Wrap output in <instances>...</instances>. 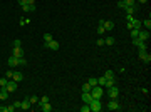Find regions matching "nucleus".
<instances>
[{
	"mask_svg": "<svg viewBox=\"0 0 151 112\" xmlns=\"http://www.w3.org/2000/svg\"><path fill=\"white\" fill-rule=\"evenodd\" d=\"M91 95H92V99H101V97L104 95V87L94 85V87L91 89Z\"/></svg>",
	"mask_w": 151,
	"mask_h": 112,
	"instance_id": "f257e3e1",
	"label": "nucleus"
},
{
	"mask_svg": "<svg viewBox=\"0 0 151 112\" xmlns=\"http://www.w3.org/2000/svg\"><path fill=\"white\" fill-rule=\"evenodd\" d=\"M89 107H91V112H101V111H102L101 99H92V101L89 102Z\"/></svg>",
	"mask_w": 151,
	"mask_h": 112,
	"instance_id": "f03ea898",
	"label": "nucleus"
},
{
	"mask_svg": "<svg viewBox=\"0 0 151 112\" xmlns=\"http://www.w3.org/2000/svg\"><path fill=\"white\" fill-rule=\"evenodd\" d=\"M107 89V95L111 97V99H117V95H119V89H117L116 85H112V87H106Z\"/></svg>",
	"mask_w": 151,
	"mask_h": 112,
	"instance_id": "7ed1b4c3",
	"label": "nucleus"
},
{
	"mask_svg": "<svg viewBox=\"0 0 151 112\" xmlns=\"http://www.w3.org/2000/svg\"><path fill=\"white\" fill-rule=\"evenodd\" d=\"M44 47L45 49H50V50H59V42L52 39L50 42H44Z\"/></svg>",
	"mask_w": 151,
	"mask_h": 112,
	"instance_id": "20e7f679",
	"label": "nucleus"
},
{
	"mask_svg": "<svg viewBox=\"0 0 151 112\" xmlns=\"http://www.w3.org/2000/svg\"><path fill=\"white\" fill-rule=\"evenodd\" d=\"M149 30H143V28H139V34H138V39L143 40V42H148L149 40Z\"/></svg>",
	"mask_w": 151,
	"mask_h": 112,
	"instance_id": "39448f33",
	"label": "nucleus"
},
{
	"mask_svg": "<svg viewBox=\"0 0 151 112\" xmlns=\"http://www.w3.org/2000/svg\"><path fill=\"white\" fill-rule=\"evenodd\" d=\"M133 44L139 49V50H146L148 49V42H143V40H139V39H133Z\"/></svg>",
	"mask_w": 151,
	"mask_h": 112,
	"instance_id": "423d86ee",
	"label": "nucleus"
},
{
	"mask_svg": "<svg viewBox=\"0 0 151 112\" xmlns=\"http://www.w3.org/2000/svg\"><path fill=\"white\" fill-rule=\"evenodd\" d=\"M138 57H139V59H141L143 62H146V64H149V62H151V55H149V54H148L146 50H139Z\"/></svg>",
	"mask_w": 151,
	"mask_h": 112,
	"instance_id": "0eeeda50",
	"label": "nucleus"
},
{
	"mask_svg": "<svg viewBox=\"0 0 151 112\" xmlns=\"http://www.w3.org/2000/svg\"><path fill=\"white\" fill-rule=\"evenodd\" d=\"M121 109V106L117 104V99H112L109 104H107V111H119Z\"/></svg>",
	"mask_w": 151,
	"mask_h": 112,
	"instance_id": "6e6552de",
	"label": "nucleus"
},
{
	"mask_svg": "<svg viewBox=\"0 0 151 112\" xmlns=\"http://www.w3.org/2000/svg\"><path fill=\"white\" fill-rule=\"evenodd\" d=\"M5 89L9 90V94L15 92V90H17V82H15V80H9V82H7V85H5Z\"/></svg>",
	"mask_w": 151,
	"mask_h": 112,
	"instance_id": "1a4fd4ad",
	"label": "nucleus"
},
{
	"mask_svg": "<svg viewBox=\"0 0 151 112\" xmlns=\"http://www.w3.org/2000/svg\"><path fill=\"white\" fill-rule=\"evenodd\" d=\"M102 27H104V30H107V32H111V30H114V22L112 20H104V23H102Z\"/></svg>",
	"mask_w": 151,
	"mask_h": 112,
	"instance_id": "9d476101",
	"label": "nucleus"
},
{
	"mask_svg": "<svg viewBox=\"0 0 151 112\" xmlns=\"http://www.w3.org/2000/svg\"><path fill=\"white\" fill-rule=\"evenodd\" d=\"M91 101H92V95H91V92H82V102H84V104H89Z\"/></svg>",
	"mask_w": 151,
	"mask_h": 112,
	"instance_id": "9b49d317",
	"label": "nucleus"
},
{
	"mask_svg": "<svg viewBox=\"0 0 151 112\" xmlns=\"http://www.w3.org/2000/svg\"><path fill=\"white\" fill-rule=\"evenodd\" d=\"M5 99H9V90L5 87H0V101H5Z\"/></svg>",
	"mask_w": 151,
	"mask_h": 112,
	"instance_id": "f8f14e48",
	"label": "nucleus"
},
{
	"mask_svg": "<svg viewBox=\"0 0 151 112\" xmlns=\"http://www.w3.org/2000/svg\"><path fill=\"white\" fill-rule=\"evenodd\" d=\"M17 65H19V57L12 55L10 59H9V67H17Z\"/></svg>",
	"mask_w": 151,
	"mask_h": 112,
	"instance_id": "ddd939ff",
	"label": "nucleus"
},
{
	"mask_svg": "<svg viewBox=\"0 0 151 112\" xmlns=\"http://www.w3.org/2000/svg\"><path fill=\"white\" fill-rule=\"evenodd\" d=\"M14 57H24V50L22 47H14V54H12Z\"/></svg>",
	"mask_w": 151,
	"mask_h": 112,
	"instance_id": "4468645a",
	"label": "nucleus"
},
{
	"mask_svg": "<svg viewBox=\"0 0 151 112\" xmlns=\"http://www.w3.org/2000/svg\"><path fill=\"white\" fill-rule=\"evenodd\" d=\"M30 106H32V102L29 101V99H25V101H22V104H20V109H24V111H29V109H30Z\"/></svg>",
	"mask_w": 151,
	"mask_h": 112,
	"instance_id": "2eb2a0df",
	"label": "nucleus"
},
{
	"mask_svg": "<svg viewBox=\"0 0 151 112\" xmlns=\"http://www.w3.org/2000/svg\"><path fill=\"white\" fill-rule=\"evenodd\" d=\"M22 10H24V12H35V3H34V5H29V3H25V5H22Z\"/></svg>",
	"mask_w": 151,
	"mask_h": 112,
	"instance_id": "dca6fc26",
	"label": "nucleus"
},
{
	"mask_svg": "<svg viewBox=\"0 0 151 112\" xmlns=\"http://www.w3.org/2000/svg\"><path fill=\"white\" fill-rule=\"evenodd\" d=\"M39 107H40V109H42L44 112H50V111H52V106H50L49 102H45V104H40Z\"/></svg>",
	"mask_w": 151,
	"mask_h": 112,
	"instance_id": "f3484780",
	"label": "nucleus"
},
{
	"mask_svg": "<svg viewBox=\"0 0 151 112\" xmlns=\"http://www.w3.org/2000/svg\"><path fill=\"white\" fill-rule=\"evenodd\" d=\"M12 79H14L15 82H20V80L24 79V74L22 72H14V77H12Z\"/></svg>",
	"mask_w": 151,
	"mask_h": 112,
	"instance_id": "a211bd4d",
	"label": "nucleus"
},
{
	"mask_svg": "<svg viewBox=\"0 0 151 112\" xmlns=\"http://www.w3.org/2000/svg\"><path fill=\"white\" fill-rule=\"evenodd\" d=\"M114 42H116L114 37H106L104 39V45H114Z\"/></svg>",
	"mask_w": 151,
	"mask_h": 112,
	"instance_id": "6ab92c4d",
	"label": "nucleus"
},
{
	"mask_svg": "<svg viewBox=\"0 0 151 112\" xmlns=\"http://www.w3.org/2000/svg\"><path fill=\"white\" fill-rule=\"evenodd\" d=\"M106 80H107V79L104 77V75H102V77H99V79H97V85H101V87H106Z\"/></svg>",
	"mask_w": 151,
	"mask_h": 112,
	"instance_id": "aec40b11",
	"label": "nucleus"
},
{
	"mask_svg": "<svg viewBox=\"0 0 151 112\" xmlns=\"http://www.w3.org/2000/svg\"><path fill=\"white\" fill-rule=\"evenodd\" d=\"M133 28H141V20H138V18H133Z\"/></svg>",
	"mask_w": 151,
	"mask_h": 112,
	"instance_id": "412c9836",
	"label": "nucleus"
},
{
	"mask_svg": "<svg viewBox=\"0 0 151 112\" xmlns=\"http://www.w3.org/2000/svg\"><path fill=\"white\" fill-rule=\"evenodd\" d=\"M138 34H139V28H131V39H138Z\"/></svg>",
	"mask_w": 151,
	"mask_h": 112,
	"instance_id": "4be33fe9",
	"label": "nucleus"
},
{
	"mask_svg": "<svg viewBox=\"0 0 151 112\" xmlns=\"http://www.w3.org/2000/svg\"><path fill=\"white\" fill-rule=\"evenodd\" d=\"M141 25H144L146 30H149V28H151V20H149V18H146V20H143V22H141Z\"/></svg>",
	"mask_w": 151,
	"mask_h": 112,
	"instance_id": "5701e85b",
	"label": "nucleus"
},
{
	"mask_svg": "<svg viewBox=\"0 0 151 112\" xmlns=\"http://www.w3.org/2000/svg\"><path fill=\"white\" fill-rule=\"evenodd\" d=\"M87 84H89L91 87H94V85H97V79H94V77L87 79Z\"/></svg>",
	"mask_w": 151,
	"mask_h": 112,
	"instance_id": "b1692460",
	"label": "nucleus"
},
{
	"mask_svg": "<svg viewBox=\"0 0 151 112\" xmlns=\"http://www.w3.org/2000/svg\"><path fill=\"white\" fill-rule=\"evenodd\" d=\"M42 39H44V42H50L54 37H52V34H49V32H47V34H44V37H42Z\"/></svg>",
	"mask_w": 151,
	"mask_h": 112,
	"instance_id": "393cba45",
	"label": "nucleus"
},
{
	"mask_svg": "<svg viewBox=\"0 0 151 112\" xmlns=\"http://www.w3.org/2000/svg\"><path fill=\"white\" fill-rule=\"evenodd\" d=\"M104 77L106 79H114V72H112V70H106V72H104Z\"/></svg>",
	"mask_w": 151,
	"mask_h": 112,
	"instance_id": "a878e982",
	"label": "nucleus"
},
{
	"mask_svg": "<svg viewBox=\"0 0 151 112\" xmlns=\"http://www.w3.org/2000/svg\"><path fill=\"white\" fill-rule=\"evenodd\" d=\"M112 85H116V80H114V79H107L106 80V87H112Z\"/></svg>",
	"mask_w": 151,
	"mask_h": 112,
	"instance_id": "bb28decb",
	"label": "nucleus"
},
{
	"mask_svg": "<svg viewBox=\"0 0 151 112\" xmlns=\"http://www.w3.org/2000/svg\"><path fill=\"white\" fill-rule=\"evenodd\" d=\"M29 101L32 102V104H39V97H37V95H30V97H29Z\"/></svg>",
	"mask_w": 151,
	"mask_h": 112,
	"instance_id": "cd10ccee",
	"label": "nucleus"
},
{
	"mask_svg": "<svg viewBox=\"0 0 151 112\" xmlns=\"http://www.w3.org/2000/svg\"><path fill=\"white\" fill-rule=\"evenodd\" d=\"M91 89H92V87H91L87 82H86V84H82V92H91Z\"/></svg>",
	"mask_w": 151,
	"mask_h": 112,
	"instance_id": "c85d7f7f",
	"label": "nucleus"
},
{
	"mask_svg": "<svg viewBox=\"0 0 151 112\" xmlns=\"http://www.w3.org/2000/svg\"><path fill=\"white\" fill-rule=\"evenodd\" d=\"M123 2L126 3V7H134V5H136V3H134L136 0H123Z\"/></svg>",
	"mask_w": 151,
	"mask_h": 112,
	"instance_id": "c756f323",
	"label": "nucleus"
},
{
	"mask_svg": "<svg viewBox=\"0 0 151 112\" xmlns=\"http://www.w3.org/2000/svg\"><path fill=\"white\" fill-rule=\"evenodd\" d=\"M45 102H49V97H47V95H42V97L39 99V106L40 104H45Z\"/></svg>",
	"mask_w": 151,
	"mask_h": 112,
	"instance_id": "7c9ffc66",
	"label": "nucleus"
},
{
	"mask_svg": "<svg viewBox=\"0 0 151 112\" xmlns=\"http://www.w3.org/2000/svg\"><path fill=\"white\" fill-rule=\"evenodd\" d=\"M19 23H20V25H27V23H30V20H29V18H19Z\"/></svg>",
	"mask_w": 151,
	"mask_h": 112,
	"instance_id": "2f4dec72",
	"label": "nucleus"
},
{
	"mask_svg": "<svg viewBox=\"0 0 151 112\" xmlns=\"http://www.w3.org/2000/svg\"><path fill=\"white\" fill-rule=\"evenodd\" d=\"M81 112H91V107H89V104H84V106L81 107Z\"/></svg>",
	"mask_w": 151,
	"mask_h": 112,
	"instance_id": "473e14b6",
	"label": "nucleus"
},
{
	"mask_svg": "<svg viewBox=\"0 0 151 112\" xmlns=\"http://www.w3.org/2000/svg\"><path fill=\"white\" fill-rule=\"evenodd\" d=\"M7 82H9V79H7V77H2V79H0V87H5Z\"/></svg>",
	"mask_w": 151,
	"mask_h": 112,
	"instance_id": "72a5a7b5",
	"label": "nucleus"
},
{
	"mask_svg": "<svg viewBox=\"0 0 151 112\" xmlns=\"http://www.w3.org/2000/svg\"><path fill=\"white\" fill-rule=\"evenodd\" d=\"M19 65H27V60H25V59H24V57H19Z\"/></svg>",
	"mask_w": 151,
	"mask_h": 112,
	"instance_id": "f704fd0d",
	"label": "nucleus"
},
{
	"mask_svg": "<svg viewBox=\"0 0 151 112\" xmlns=\"http://www.w3.org/2000/svg\"><path fill=\"white\" fill-rule=\"evenodd\" d=\"M5 77L7 79H12V77H14V70H7V72H5Z\"/></svg>",
	"mask_w": 151,
	"mask_h": 112,
	"instance_id": "c9c22d12",
	"label": "nucleus"
},
{
	"mask_svg": "<svg viewBox=\"0 0 151 112\" xmlns=\"http://www.w3.org/2000/svg\"><path fill=\"white\" fill-rule=\"evenodd\" d=\"M117 7H119V8H123V10H124V8H126V3H124L123 0H119V2H117Z\"/></svg>",
	"mask_w": 151,
	"mask_h": 112,
	"instance_id": "e433bc0d",
	"label": "nucleus"
},
{
	"mask_svg": "<svg viewBox=\"0 0 151 112\" xmlns=\"http://www.w3.org/2000/svg\"><path fill=\"white\" fill-rule=\"evenodd\" d=\"M104 32H106V30H104V27H102V25H99V27H97V34H99V35H102Z\"/></svg>",
	"mask_w": 151,
	"mask_h": 112,
	"instance_id": "4c0bfd02",
	"label": "nucleus"
},
{
	"mask_svg": "<svg viewBox=\"0 0 151 112\" xmlns=\"http://www.w3.org/2000/svg\"><path fill=\"white\" fill-rule=\"evenodd\" d=\"M96 45L102 47V45H104V39H97V40H96Z\"/></svg>",
	"mask_w": 151,
	"mask_h": 112,
	"instance_id": "58836bf2",
	"label": "nucleus"
},
{
	"mask_svg": "<svg viewBox=\"0 0 151 112\" xmlns=\"http://www.w3.org/2000/svg\"><path fill=\"white\" fill-rule=\"evenodd\" d=\"M14 47H22V40H14Z\"/></svg>",
	"mask_w": 151,
	"mask_h": 112,
	"instance_id": "ea45409f",
	"label": "nucleus"
},
{
	"mask_svg": "<svg viewBox=\"0 0 151 112\" xmlns=\"http://www.w3.org/2000/svg\"><path fill=\"white\" fill-rule=\"evenodd\" d=\"M15 111V107H14V104L12 106H7V112H14Z\"/></svg>",
	"mask_w": 151,
	"mask_h": 112,
	"instance_id": "a19ab883",
	"label": "nucleus"
},
{
	"mask_svg": "<svg viewBox=\"0 0 151 112\" xmlns=\"http://www.w3.org/2000/svg\"><path fill=\"white\" fill-rule=\"evenodd\" d=\"M133 15H126V22H133Z\"/></svg>",
	"mask_w": 151,
	"mask_h": 112,
	"instance_id": "79ce46f5",
	"label": "nucleus"
},
{
	"mask_svg": "<svg viewBox=\"0 0 151 112\" xmlns=\"http://www.w3.org/2000/svg\"><path fill=\"white\" fill-rule=\"evenodd\" d=\"M17 2H19V5L22 7V5H25V3H27V0H17Z\"/></svg>",
	"mask_w": 151,
	"mask_h": 112,
	"instance_id": "37998d69",
	"label": "nucleus"
},
{
	"mask_svg": "<svg viewBox=\"0 0 151 112\" xmlns=\"http://www.w3.org/2000/svg\"><path fill=\"white\" fill-rule=\"evenodd\" d=\"M20 104H22V102H14V107H15V109H19V107H20Z\"/></svg>",
	"mask_w": 151,
	"mask_h": 112,
	"instance_id": "c03bdc74",
	"label": "nucleus"
},
{
	"mask_svg": "<svg viewBox=\"0 0 151 112\" xmlns=\"http://www.w3.org/2000/svg\"><path fill=\"white\" fill-rule=\"evenodd\" d=\"M126 27H128L129 30H131V28H133V23H131V22H126Z\"/></svg>",
	"mask_w": 151,
	"mask_h": 112,
	"instance_id": "a18cd8bd",
	"label": "nucleus"
},
{
	"mask_svg": "<svg viewBox=\"0 0 151 112\" xmlns=\"http://www.w3.org/2000/svg\"><path fill=\"white\" fill-rule=\"evenodd\" d=\"M27 3H29V5H34V3H35V0H27Z\"/></svg>",
	"mask_w": 151,
	"mask_h": 112,
	"instance_id": "49530a36",
	"label": "nucleus"
},
{
	"mask_svg": "<svg viewBox=\"0 0 151 112\" xmlns=\"http://www.w3.org/2000/svg\"><path fill=\"white\" fill-rule=\"evenodd\" d=\"M0 112H7V106L5 107H0Z\"/></svg>",
	"mask_w": 151,
	"mask_h": 112,
	"instance_id": "de8ad7c7",
	"label": "nucleus"
},
{
	"mask_svg": "<svg viewBox=\"0 0 151 112\" xmlns=\"http://www.w3.org/2000/svg\"><path fill=\"white\" fill-rule=\"evenodd\" d=\"M138 2H139V3H146V2H148V0H138Z\"/></svg>",
	"mask_w": 151,
	"mask_h": 112,
	"instance_id": "09e8293b",
	"label": "nucleus"
}]
</instances>
